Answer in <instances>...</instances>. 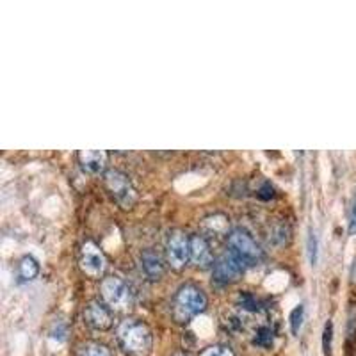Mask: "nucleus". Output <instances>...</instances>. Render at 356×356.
I'll use <instances>...</instances> for the list:
<instances>
[{"mask_svg": "<svg viewBox=\"0 0 356 356\" xmlns=\"http://www.w3.org/2000/svg\"><path fill=\"white\" fill-rule=\"evenodd\" d=\"M116 339L123 353L129 356H148L154 346L150 328L139 319H125L118 326Z\"/></svg>", "mask_w": 356, "mask_h": 356, "instance_id": "f257e3e1", "label": "nucleus"}, {"mask_svg": "<svg viewBox=\"0 0 356 356\" xmlns=\"http://www.w3.org/2000/svg\"><path fill=\"white\" fill-rule=\"evenodd\" d=\"M207 296L196 285H182L175 294V317L180 323H187L195 316L205 312Z\"/></svg>", "mask_w": 356, "mask_h": 356, "instance_id": "f03ea898", "label": "nucleus"}, {"mask_svg": "<svg viewBox=\"0 0 356 356\" xmlns=\"http://www.w3.org/2000/svg\"><path fill=\"white\" fill-rule=\"evenodd\" d=\"M228 248H230L232 255L237 257L244 266H255L262 260L260 246L243 228H234L228 234Z\"/></svg>", "mask_w": 356, "mask_h": 356, "instance_id": "7ed1b4c3", "label": "nucleus"}, {"mask_svg": "<svg viewBox=\"0 0 356 356\" xmlns=\"http://www.w3.org/2000/svg\"><path fill=\"white\" fill-rule=\"evenodd\" d=\"M104 182H106L109 195L113 196L118 205L125 209V211L127 209H132L136 200H138V193L134 189L130 178L123 171L107 170L104 173Z\"/></svg>", "mask_w": 356, "mask_h": 356, "instance_id": "20e7f679", "label": "nucleus"}, {"mask_svg": "<svg viewBox=\"0 0 356 356\" xmlns=\"http://www.w3.org/2000/svg\"><path fill=\"white\" fill-rule=\"evenodd\" d=\"M102 298L104 303L113 310H125L132 303V292L129 285L120 276H107L102 282Z\"/></svg>", "mask_w": 356, "mask_h": 356, "instance_id": "39448f33", "label": "nucleus"}, {"mask_svg": "<svg viewBox=\"0 0 356 356\" xmlns=\"http://www.w3.org/2000/svg\"><path fill=\"white\" fill-rule=\"evenodd\" d=\"M168 262L175 269H182L191 260V237L182 230L170 232L166 241Z\"/></svg>", "mask_w": 356, "mask_h": 356, "instance_id": "423d86ee", "label": "nucleus"}, {"mask_svg": "<svg viewBox=\"0 0 356 356\" xmlns=\"http://www.w3.org/2000/svg\"><path fill=\"white\" fill-rule=\"evenodd\" d=\"M82 317H84V323L95 332H107V330L113 328L114 324L113 308L107 303H102L97 300L89 301L86 305Z\"/></svg>", "mask_w": 356, "mask_h": 356, "instance_id": "0eeeda50", "label": "nucleus"}, {"mask_svg": "<svg viewBox=\"0 0 356 356\" xmlns=\"http://www.w3.org/2000/svg\"><path fill=\"white\" fill-rule=\"evenodd\" d=\"M81 269L91 278H98V276L104 275L107 267V259L104 255V251L93 243V241H86L81 248Z\"/></svg>", "mask_w": 356, "mask_h": 356, "instance_id": "6e6552de", "label": "nucleus"}, {"mask_svg": "<svg viewBox=\"0 0 356 356\" xmlns=\"http://www.w3.org/2000/svg\"><path fill=\"white\" fill-rule=\"evenodd\" d=\"M244 269L246 266L228 251L214 262V280L219 284H234L243 276Z\"/></svg>", "mask_w": 356, "mask_h": 356, "instance_id": "1a4fd4ad", "label": "nucleus"}, {"mask_svg": "<svg viewBox=\"0 0 356 356\" xmlns=\"http://www.w3.org/2000/svg\"><path fill=\"white\" fill-rule=\"evenodd\" d=\"M79 164L89 175H100L106 171L107 152L104 150H82L79 152Z\"/></svg>", "mask_w": 356, "mask_h": 356, "instance_id": "9d476101", "label": "nucleus"}, {"mask_svg": "<svg viewBox=\"0 0 356 356\" xmlns=\"http://www.w3.org/2000/svg\"><path fill=\"white\" fill-rule=\"evenodd\" d=\"M191 260L202 267L212 264L211 246L202 235H191Z\"/></svg>", "mask_w": 356, "mask_h": 356, "instance_id": "9b49d317", "label": "nucleus"}, {"mask_svg": "<svg viewBox=\"0 0 356 356\" xmlns=\"http://www.w3.org/2000/svg\"><path fill=\"white\" fill-rule=\"evenodd\" d=\"M141 266L143 271L150 280H161L164 275V262H162L161 255L155 253L154 250H145L141 253Z\"/></svg>", "mask_w": 356, "mask_h": 356, "instance_id": "f8f14e48", "label": "nucleus"}, {"mask_svg": "<svg viewBox=\"0 0 356 356\" xmlns=\"http://www.w3.org/2000/svg\"><path fill=\"white\" fill-rule=\"evenodd\" d=\"M38 275H40V264H38V260L31 255H25L24 259L18 262V284H29V282H33Z\"/></svg>", "mask_w": 356, "mask_h": 356, "instance_id": "ddd939ff", "label": "nucleus"}, {"mask_svg": "<svg viewBox=\"0 0 356 356\" xmlns=\"http://www.w3.org/2000/svg\"><path fill=\"white\" fill-rule=\"evenodd\" d=\"M276 339V332L273 326L269 324H260L259 328L255 330V335H253V344L259 346L262 349H269L273 348Z\"/></svg>", "mask_w": 356, "mask_h": 356, "instance_id": "4468645a", "label": "nucleus"}, {"mask_svg": "<svg viewBox=\"0 0 356 356\" xmlns=\"http://www.w3.org/2000/svg\"><path fill=\"white\" fill-rule=\"evenodd\" d=\"M77 356H113V351L100 342H82L77 348Z\"/></svg>", "mask_w": 356, "mask_h": 356, "instance_id": "2eb2a0df", "label": "nucleus"}, {"mask_svg": "<svg viewBox=\"0 0 356 356\" xmlns=\"http://www.w3.org/2000/svg\"><path fill=\"white\" fill-rule=\"evenodd\" d=\"M239 307L243 308V312H248V314H259V312H262L264 308L259 298L250 294V292H241Z\"/></svg>", "mask_w": 356, "mask_h": 356, "instance_id": "dca6fc26", "label": "nucleus"}, {"mask_svg": "<svg viewBox=\"0 0 356 356\" xmlns=\"http://www.w3.org/2000/svg\"><path fill=\"white\" fill-rule=\"evenodd\" d=\"M344 356H356V312H351V317H349Z\"/></svg>", "mask_w": 356, "mask_h": 356, "instance_id": "f3484780", "label": "nucleus"}, {"mask_svg": "<svg viewBox=\"0 0 356 356\" xmlns=\"http://www.w3.org/2000/svg\"><path fill=\"white\" fill-rule=\"evenodd\" d=\"M303 319H305V307L303 305H298L294 310L291 312V330L294 335H298L303 326Z\"/></svg>", "mask_w": 356, "mask_h": 356, "instance_id": "a211bd4d", "label": "nucleus"}, {"mask_svg": "<svg viewBox=\"0 0 356 356\" xmlns=\"http://www.w3.org/2000/svg\"><path fill=\"white\" fill-rule=\"evenodd\" d=\"M307 248H308V259H310V264L312 266H316L317 257H319V241H317V235L314 234V232L308 234Z\"/></svg>", "mask_w": 356, "mask_h": 356, "instance_id": "6ab92c4d", "label": "nucleus"}, {"mask_svg": "<svg viewBox=\"0 0 356 356\" xmlns=\"http://www.w3.org/2000/svg\"><path fill=\"white\" fill-rule=\"evenodd\" d=\"M332 342H333V323L328 321L324 324V332H323V351L324 356H332Z\"/></svg>", "mask_w": 356, "mask_h": 356, "instance_id": "aec40b11", "label": "nucleus"}, {"mask_svg": "<svg viewBox=\"0 0 356 356\" xmlns=\"http://www.w3.org/2000/svg\"><path fill=\"white\" fill-rule=\"evenodd\" d=\"M200 356H235V355L230 348H227V346H211V348H207Z\"/></svg>", "mask_w": 356, "mask_h": 356, "instance_id": "412c9836", "label": "nucleus"}, {"mask_svg": "<svg viewBox=\"0 0 356 356\" xmlns=\"http://www.w3.org/2000/svg\"><path fill=\"white\" fill-rule=\"evenodd\" d=\"M349 234H356V193L351 202V211H349Z\"/></svg>", "mask_w": 356, "mask_h": 356, "instance_id": "4be33fe9", "label": "nucleus"}, {"mask_svg": "<svg viewBox=\"0 0 356 356\" xmlns=\"http://www.w3.org/2000/svg\"><path fill=\"white\" fill-rule=\"evenodd\" d=\"M173 356H187V355H184V353H177V355H173Z\"/></svg>", "mask_w": 356, "mask_h": 356, "instance_id": "5701e85b", "label": "nucleus"}]
</instances>
